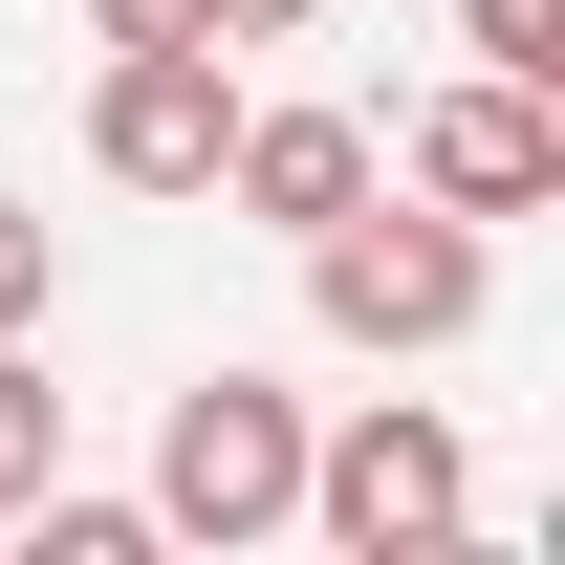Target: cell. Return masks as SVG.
<instances>
[{
	"instance_id": "cell-11",
	"label": "cell",
	"mask_w": 565,
	"mask_h": 565,
	"mask_svg": "<svg viewBox=\"0 0 565 565\" xmlns=\"http://www.w3.org/2000/svg\"><path fill=\"white\" fill-rule=\"evenodd\" d=\"M87 22H109V44H217L196 0H87Z\"/></svg>"
},
{
	"instance_id": "cell-2",
	"label": "cell",
	"mask_w": 565,
	"mask_h": 565,
	"mask_svg": "<svg viewBox=\"0 0 565 565\" xmlns=\"http://www.w3.org/2000/svg\"><path fill=\"white\" fill-rule=\"evenodd\" d=\"M305 522V392L282 370H196L174 414H152V544H282Z\"/></svg>"
},
{
	"instance_id": "cell-10",
	"label": "cell",
	"mask_w": 565,
	"mask_h": 565,
	"mask_svg": "<svg viewBox=\"0 0 565 565\" xmlns=\"http://www.w3.org/2000/svg\"><path fill=\"white\" fill-rule=\"evenodd\" d=\"M44 305H66V262H44V217L0 196V327H44Z\"/></svg>"
},
{
	"instance_id": "cell-8",
	"label": "cell",
	"mask_w": 565,
	"mask_h": 565,
	"mask_svg": "<svg viewBox=\"0 0 565 565\" xmlns=\"http://www.w3.org/2000/svg\"><path fill=\"white\" fill-rule=\"evenodd\" d=\"M44 479H66V392H44V370H22V327H0V522H22Z\"/></svg>"
},
{
	"instance_id": "cell-9",
	"label": "cell",
	"mask_w": 565,
	"mask_h": 565,
	"mask_svg": "<svg viewBox=\"0 0 565 565\" xmlns=\"http://www.w3.org/2000/svg\"><path fill=\"white\" fill-rule=\"evenodd\" d=\"M457 66H522V87H565V0H457Z\"/></svg>"
},
{
	"instance_id": "cell-7",
	"label": "cell",
	"mask_w": 565,
	"mask_h": 565,
	"mask_svg": "<svg viewBox=\"0 0 565 565\" xmlns=\"http://www.w3.org/2000/svg\"><path fill=\"white\" fill-rule=\"evenodd\" d=\"M22 565H174V544H152V500H87V479H44V500H22Z\"/></svg>"
},
{
	"instance_id": "cell-5",
	"label": "cell",
	"mask_w": 565,
	"mask_h": 565,
	"mask_svg": "<svg viewBox=\"0 0 565 565\" xmlns=\"http://www.w3.org/2000/svg\"><path fill=\"white\" fill-rule=\"evenodd\" d=\"M217 131H239L217 44H109V87H87V174L109 196H217Z\"/></svg>"
},
{
	"instance_id": "cell-12",
	"label": "cell",
	"mask_w": 565,
	"mask_h": 565,
	"mask_svg": "<svg viewBox=\"0 0 565 565\" xmlns=\"http://www.w3.org/2000/svg\"><path fill=\"white\" fill-rule=\"evenodd\" d=\"M217 44H305V22H327V0H196Z\"/></svg>"
},
{
	"instance_id": "cell-1",
	"label": "cell",
	"mask_w": 565,
	"mask_h": 565,
	"mask_svg": "<svg viewBox=\"0 0 565 565\" xmlns=\"http://www.w3.org/2000/svg\"><path fill=\"white\" fill-rule=\"evenodd\" d=\"M305 305H327V349H370V370H435L457 327L500 305V217H435V196H392L370 174L327 239H305Z\"/></svg>"
},
{
	"instance_id": "cell-4",
	"label": "cell",
	"mask_w": 565,
	"mask_h": 565,
	"mask_svg": "<svg viewBox=\"0 0 565 565\" xmlns=\"http://www.w3.org/2000/svg\"><path fill=\"white\" fill-rule=\"evenodd\" d=\"M392 196H435V217H544V196H565V87L457 66L414 131H392Z\"/></svg>"
},
{
	"instance_id": "cell-3",
	"label": "cell",
	"mask_w": 565,
	"mask_h": 565,
	"mask_svg": "<svg viewBox=\"0 0 565 565\" xmlns=\"http://www.w3.org/2000/svg\"><path fill=\"white\" fill-rule=\"evenodd\" d=\"M305 522L349 565H435L457 522H479V457H457V414L435 392H370L349 435H305Z\"/></svg>"
},
{
	"instance_id": "cell-6",
	"label": "cell",
	"mask_w": 565,
	"mask_h": 565,
	"mask_svg": "<svg viewBox=\"0 0 565 565\" xmlns=\"http://www.w3.org/2000/svg\"><path fill=\"white\" fill-rule=\"evenodd\" d=\"M217 196L262 217V239H327V217L370 196V109H239V131H217Z\"/></svg>"
}]
</instances>
